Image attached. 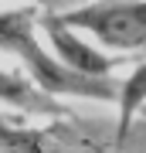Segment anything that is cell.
I'll return each mask as SVG.
<instances>
[{
    "mask_svg": "<svg viewBox=\"0 0 146 153\" xmlns=\"http://www.w3.org/2000/svg\"><path fill=\"white\" fill-rule=\"evenodd\" d=\"M71 27L85 31L102 48L143 51L146 48V0H88L85 7L61 10Z\"/></svg>",
    "mask_w": 146,
    "mask_h": 153,
    "instance_id": "7a4b0ae2",
    "label": "cell"
},
{
    "mask_svg": "<svg viewBox=\"0 0 146 153\" xmlns=\"http://www.w3.org/2000/svg\"><path fill=\"white\" fill-rule=\"evenodd\" d=\"M116 109H119V119H116V150L126 146L129 140V129H133V119L136 112L146 109V61H139L129 75L119 82V99H116Z\"/></svg>",
    "mask_w": 146,
    "mask_h": 153,
    "instance_id": "5b68a950",
    "label": "cell"
},
{
    "mask_svg": "<svg viewBox=\"0 0 146 153\" xmlns=\"http://www.w3.org/2000/svg\"><path fill=\"white\" fill-rule=\"evenodd\" d=\"M0 102L4 105H14L21 112H34V116H51V112H61L54 95L41 92L31 78L24 75H14V71L0 68Z\"/></svg>",
    "mask_w": 146,
    "mask_h": 153,
    "instance_id": "277c9868",
    "label": "cell"
},
{
    "mask_svg": "<svg viewBox=\"0 0 146 153\" xmlns=\"http://www.w3.org/2000/svg\"><path fill=\"white\" fill-rule=\"evenodd\" d=\"M41 10L34 4L0 10V55H10L24 65L27 78L48 95H71V99H92V102H116L119 99V82L112 78H92L68 68L65 61L44 48L38 38Z\"/></svg>",
    "mask_w": 146,
    "mask_h": 153,
    "instance_id": "6da1fadb",
    "label": "cell"
},
{
    "mask_svg": "<svg viewBox=\"0 0 146 153\" xmlns=\"http://www.w3.org/2000/svg\"><path fill=\"white\" fill-rule=\"evenodd\" d=\"M0 4H7V0H0Z\"/></svg>",
    "mask_w": 146,
    "mask_h": 153,
    "instance_id": "52a82bcc",
    "label": "cell"
},
{
    "mask_svg": "<svg viewBox=\"0 0 146 153\" xmlns=\"http://www.w3.org/2000/svg\"><path fill=\"white\" fill-rule=\"evenodd\" d=\"M41 27L51 38V51L65 61L68 68L82 71V75H92V78H112V71L122 65L119 55H109L102 44L88 41L85 31L71 27V24L61 17V10H48L41 14Z\"/></svg>",
    "mask_w": 146,
    "mask_h": 153,
    "instance_id": "3957f363",
    "label": "cell"
},
{
    "mask_svg": "<svg viewBox=\"0 0 146 153\" xmlns=\"http://www.w3.org/2000/svg\"><path fill=\"white\" fill-rule=\"evenodd\" d=\"M38 153H58V150H48V146H44V150H38Z\"/></svg>",
    "mask_w": 146,
    "mask_h": 153,
    "instance_id": "8992f818",
    "label": "cell"
}]
</instances>
